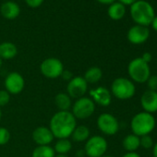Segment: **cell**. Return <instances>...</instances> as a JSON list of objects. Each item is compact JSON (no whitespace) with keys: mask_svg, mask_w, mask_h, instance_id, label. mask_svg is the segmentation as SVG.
I'll return each instance as SVG.
<instances>
[{"mask_svg":"<svg viewBox=\"0 0 157 157\" xmlns=\"http://www.w3.org/2000/svg\"><path fill=\"white\" fill-rule=\"evenodd\" d=\"M156 122L152 114L147 112H140L136 114L130 122L132 134L141 137L149 135L155 128Z\"/></svg>","mask_w":157,"mask_h":157,"instance_id":"obj_3","label":"cell"},{"mask_svg":"<svg viewBox=\"0 0 157 157\" xmlns=\"http://www.w3.org/2000/svg\"><path fill=\"white\" fill-rule=\"evenodd\" d=\"M103 77V71L99 67H92L88 68L84 74V80L89 84H94L101 81Z\"/></svg>","mask_w":157,"mask_h":157,"instance_id":"obj_20","label":"cell"},{"mask_svg":"<svg viewBox=\"0 0 157 157\" xmlns=\"http://www.w3.org/2000/svg\"><path fill=\"white\" fill-rule=\"evenodd\" d=\"M140 146L144 149H147V150L152 148L154 145L153 140L150 135H145V136L140 137Z\"/></svg>","mask_w":157,"mask_h":157,"instance_id":"obj_25","label":"cell"},{"mask_svg":"<svg viewBox=\"0 0 157 157\" xmlns=\"http://www.w3.org/2000/svg\"><path fill=\"white\" fill-rule=\"evenodd\" d=\"M150 36V31L145 26L135 25L132 26L127 34L128 40L133 44H141L145 43Z\"/></svg>","mask_w":157,"mask_h":157,"instance_id":"obj_12","label":"cell"},{"mask_svg":"<svg viewBox=\"0 0 157 157\" xmlns=\"http://www.w3.org/2000/svg\"><path fill=\"white\" fill-rule=\"evenodd\" d=\"M18 54L17 46L10 42L0 44V57L2 59H12Z\"/></svg>","mask_w":157,"mask_h":157,"instance_id":"obj_17","label":"cell"},{"mask_svg":"<svg viewBox=\"0 0 157 157\" xmlns=\"http://www.w3.org/2000/svg\"><path fill=\"white\" fill-rule=\"evenodd\" d=\"M72 140L75 142H82L86 141L90 138V129L85 125H80L77 126L75 129L73 130L71 136Z\"/></svg>","mask_w":157,"mask_h":157,"instance_id":"obj_19","label":"cell"},{"mask_svg":"<svg viewBox=\"0 0 157 157\" xmlns=\"http://www.w3.org/2000/svg\"><path fill=\"white\" fill-rule=\"evenodd\" d=\"M25 87L23 77L16 71L10 72L5 78V88L10 94H19Z\"/></svg>","mask_w":157,"mask_h":157,"instance_id":"obj_11","label":"cell"},{"mask_svg":"<svg viewBox=\"0 0 157 157\" xmlns=\"http://www.w3.org/2000/svg\"><path fill=\"white\" fill-rule=\"evenodd\" d=\"M140 105L144 112L153 114L157 112V92L147 90L140 97Z\"/></svg>","mask_w":157,"mask_h":157,"instance_id":"obj_14","label":"cell"},{"mask_svg":"<svg viewBox=\"0 0 157 157\" xmlns=\"http://www.w3.org/2000/svg\"><path fill=\"white\" fill-rule=\"evenodd\" d=\"M97 127L105 135L113 136L119 129V123L116 117L108 113L101 114L97 118Z\"/></svg>","mask_w":157,"mask_h":157,"instance_id":"obj_9","label":"cell"},{"mask_svg":"<svg viewBox=\"0 0 157 157\" xmlns=\"http://www.w3.org/2000/svg\"><path fill=\"white\" fill-rule=\"evenodd\" d=\"M2 118V111H1V107H0V120Z\"/></svg>","mask_w":157,"mask_h":157,"instance_id":"obj_39","label":"cell"},{"mask_svg":"<svg viewBox=\"0 0 157 157\" xmlns=\"http://www.w3.org/2000/svg\"><path fill=\"white\" fill-rule=\"evenodd\" d=\"M2 64H3V62H2V58L0 57V68H1V67H2Z\"/></svg>","mask_w":157,"mask_h":157,"instance_id":"obj_38","label":"cell"},{"mask_svg":"<svg viewBox=\"0 0 157 157\" xmlns=\"http://www.w3.org/2000/svg\"><path fill=\"white\" fill-rule=\"evenodd\" d=\"M122 144L127 151H136L140 146V137L134 134H129L124 138Z\"/></svg>","mask_w":157,"mask_h":157,"instance_id":"obj_22","label":"cell"},{"mask_svg":"<svg viewBox=\"0 0 157 157\" xmlns=\"http://www.w3.org/2000/svg\"><path fill=\"white\" fill-rule=\"evenodd\" d=\"M54 138L55 137L50 128L44 126L36 128L33 132V140L37 145H49Z\"/></svg>","mask_w":157,"mask_h":157,"instance_id":"obj_15","label":"cell"},{"mask_svg":"<svg viewBox=\"0 0 157 157\" xmlns=\"http://www.w3.org/2000/svg\"><path fill=\"white\" fill-rule=\"evenodd\" d=\"M87 90L88 83L84 80V78L81 76L73 77L67 85V92L70 98L78 99L83 97Z\"/></svg>","mask_w":157,"mask_h":157,"instance_id":"obj_10","label":"cell"},{"mask_svg":"<svg viewBox=\"0 0 157 157\" xmlns=\"http://www.w3.org/2000/svg\"><path fill=\"white\" fill-rule=\"evenodd\" d=\"M102 157H113V156H109V155H106V156H105V155H104V156H102Z\"/></svg>","mask_w":157,"mask_h":157,"instance_id":"obj_40","label":"cell"},{"mask_svg":"<svg viewBox=\"0 0 157 157\" xmlns=\"http://www.w3.org/2000/svg\"><path fill=\"white\" fill-rule=\"evenodd\" d=\"M146 82L149 90L157 92V75H151Z\"/></svg>","mask_w":157,"mask_h":157,"instance_id":"obj_28","label":"cell"},{"mask_svg":"<svg viewBox=\"0 0 157 157\" xmlns=\"http://www.w3.org/2000/svg\"><path fill=\"white\" fill-rule=\"evenodd\" d=\"M97 1L101 4H105V5H111L112 3L115 2V0H97Z\"/></svg>","mask_w":157,"mask_h":157,"instance_id":"obj_35","label":"cell"},{"mask_svg":"<svg viewBox=\"0 0 157 157\" xmlns=\"http://www.w3.org/2000/svg\"><path fill=\"white\" fill-rule=\"evenodd\" d=\"M55 157H67L66 154H56Z\"/></svg>","mask_w":157,"mask_h":157,"instance_id":"obj_37","label":"cell"},{"mask_svg":"<svg viewBox=\"0 0 157 157\" xmlns=\"http://www.w3.org/2000/svg\"><path fill=\"white\" fill-rule=\"evenodd\" d=\"M151 25L152 29H153L155 32H157V16H155V17L153 18V20H152V21H151Z\"/></svg>","mask_w":157,"mask_h":157,"instance_id":"obj_34","label":"cell"},{"mask_svg":"<svg viewBox=\"0 0 157 157\" xmlns=\"http://www.w3.org/2000/svg\"><path fill=\"white\" fill-rule=\"evenodd\" d=\"M25 1L29 7L33 9H36V8H39L44 3V0H25Z\"/></svg>","mask_w":157,"mask_h":157,"instance_id":"obj_29","label":"cell"},{"mask_svg":"<svg viewBox=\"0 0 157 157\" xmlns=\"http://www.w3.org/2000/svg\"><path fill=\"white\" fill-rule=\"evenodd\" d=\"M72 115L77 119H86L93 116L95 111V104L90 97H81L71 106Z\"/></svg>","mask_w":157,"mask_h":157,"instance_id":"obj_6","label":"cell"},{"mask_svg":"<svg viewBox=\"0 0 157 157\" xmlns=\"http://www.w3.org/2000/svg\"><path fill=\"white\" fill-rule=\"evenodd\" d=\"M41 73L48 78H57L61 77L64 71V66L61 60L56 57L44 59L40 66Z\"/></svg>","mask_w":157,"mask_h":157,"instance_id":"obj_8","label":"cell"},{"mask_svg":"<svg viewBox=\"0 0 157 157\" xmlns=\"http://www.w3.org/2000/svg\"><path fill=\"white\" fill-rule=\"evenodd\" d=\"M10 101V94L6 90H0V107L7 105Z\"/></svg>","mask_w":157,"mask_h":157,"instance_id":"obj_27","label":"cell"},{"mask_svg":"<svg viewBox=\"0 0 157 157\" xmlns=\"http://www.w3.org/2000/svg\"><path fill=\"white\" fill-rule=\"evenodd\" d=\"M56 151L50 145H38L34 148L32 157H55Z\"/></svg>","mask_w":157,"mask_h":157,"instance_id":"obj_23","label":"cell"},{"mask_svg":"<svg viewBox=\"0 0 157 157\" xmlns=\"http://www.w3.org/2000/svg\"><path fill=\"white\" fill-rule=\"evenodd\" d=\"M107 141L102 136L90 137L85 143L84 151L88 157H102L107 151Z\"/></svg>","mask_w":157,"mask_h":157,"instance_id":"obj_7","label":"cell"},{"mask_svg":"<svg viewBox=\"0 0 157 157\" xmlns=\"http://www.w3.org/2000/svg\"><path fill=\"white\" fill-rule=\"evenodd\" d=\"M61 77L64 78L65 81H68V82H69V81L71 80V78H73V77H72V73H71L70 71H65V70L63 71V73H62Z\"/></svg>","mask_w":157,"mask_h":157,"instance_id":"obj_30","label":"cell"},{"mask_svg":"<svg viewBox=\"0 0 157 157\" xmlns=\"http://www.w3.org/2000/svg\"><path fill=\"white\" fill-rule=\"evenodd\" d=\"M135 84L129 78L120 77L112 82L111 94L119 100H128L135 95Z\"/></svg>","mask_w":157,"mask_h":157,"instance_id":"obj_5","label":"cell"},{"mask_svg":"<svg viewBox=\"0 0 157 157\" xmlns=\"http://www.w3.org/2000/svg\"><path fill=\"white\" fill-rule=\"evenodd\" d=\"M91 99L94 104H97L100 106L106 107L112 102V94L105 87H97L90 91Z\"/></svg>","mask_w":157,"mask_h":157,"instance_id":"obj_13","label":"cell"},{"mask_svg":"<svg viewBox=\"0 0 157 157\" xmlns=\"http://www.w3.org/2000/svg\"><path fill=\"white\" fill-rule=\"evenodd\" d=\"M136 1H138V0H119V2L121 3V4H123L124 6H126V5H129V6H131L133 3H135Z\"/></svg>","mask_w":157,"mask_h":157,"instance_id":"obj_33","label":"cell"},{"mask_svg":"<svg viewBox=\"0 0 157 157\" xmlns=\"http://www.w3.org/2000/svg\"><path fill=\"white\" fill-rule=\"evenodd\" d=\"M122 157H140V155L137 153L136 151H128Z\"/></svg>","mask_w":157,"mask_h":157,"instance_id":"obj_32","label":"cell"},{"mask_svg":"<svg viewBox=\"0 0 157 157\" xmlns=\"http://www.w3.org/2000/svg\"><path fill=\"white\" fill-rule=\"evenodd\" d=\"M10 140V132L8 128L0 127V145L7 144Z\"/></svg>","mask_w":157,"mask_h":157,"instance_id":"obj_26","label":"cell"},{"mask_svg":"<svg viewBox=\"0 0 157 157\" xmlns=\"http://www.w3.org/2000/svg\"><path fill=\"white\" fill-rule=\"evenodd\" d=\"M107 13L110 19L114 21H119L125 16L126 8L120 2H114L109 6Z\"/></svg>","mask_w":157,"mask_h":157,"instance_id":"obj_18","label":"cell"},{"mask_svg":"<svg viewBox=\"0 0 157 157\" xmlns=\"http://www.w3.org/2000/svg\"><path fill=\"white\" fill-rule=\"evenodd\" d=\"M55 104L59 111H68V109L72 106L71 98L65 93H60L56 95Z\"/></svg>","mask_w":157,"mask_h":157,"instance_id":"obj_21","label":"cell"},{"mask_svg":"<svg viewBox=\"0 0 157 157\" xmlns=\"http://www.w3.org/2000/svg\"><path fill=\"white\" fill-rule=\"evenodd\" d=\"M140 57H141V59H142V60H144V61H145L146 63H148V64H149V63H150V62L151 61L152 56H151V55L150 53L146 52V53H144V54H143V55H142V56H141Z\"/></svg>","mask_w":157,"mask_h":157,"instance_id":"obj_31","label":"cell"},{"mask_svg":"<svg viewBox=\"0 0 157 157\" xmlns=\"http://www.w3.org/2000/svg\"><path fill=\"white\" fill-rule=\"evenodd\" d=\"M0 12L5 19L14 20L19 17L21 13V9L17 3L13 1H7L2 4L1 8H0Z\"/></svg>","mask_w":157,"mask_h":157,"instance_id":"obj_16","label":"cell"},{"mask_svg":"<svg viewBox=\"0 0 157 157\" xmlns=\"http://www.w3.org/2000/svg\"><path fill=\"white\" fill-rule=\"evenodd\" d=\"M77 127V120L69 111H58L50 119L49 128L55 138L67 139Z\"/></svg>","mask_w":157,"mask_h":157,"instance_id":"obj_1","label":"cell"},{"mask_svg":"<svg viewBox=\"0 0 157 157\" xmlns=\"http://www.w3.org/2000/svg\"><path fill=\"white\" fill-rule=\"evenodd\" d=\"M130 16L132 20L140 26L151 25L155 17L152 6L145 0H138L130 6Z\"/></svg>","mask_w":157,"mask_h":157,"instance_id":"obj_2","label":"cell"},{"mask_svg":"<svg viewBox=\"0 0 157 157\" xmlns=\"http://www.w3.org/2000/svg\"><path fill=\"white\" fill-rule=\"evenodd\" d=\"M71 149L72 143L67 139H59L54 146V150L57 154H67Z\"/></svg>","mask_w":157,"mask_h":157,"instance_id":"obj_24","label":"cell"},{"mask_svg":"<svg viewBox=\"0 0 157 157\" xmlns=\"http://www.w3.org/2000/svg\"><path fill=\"white\" fill-rule=\"evenodd\" d=\"M152 153H153V157H157V142L154 143L152 147Z\"/></svg>","mask_w":157,"mask_h":157,"instance_id":"obj_36","label":"cell"},{"mask_svg":"<svg viewBox=\"0 0 157 157\" xmlns=\"http://www.w3.org/2000/svg\"><path fill=\"white\" fill-rule=\"evenodd\" d=\"M128 73L133 82L141 84L146 82L151 76V69L149 64L142 60L141 57H136L129 62Z\"/></svg>","mask_w":157,"mask_h":157,"instance_id":"obj_4","label":"cell"}]
</instances>
